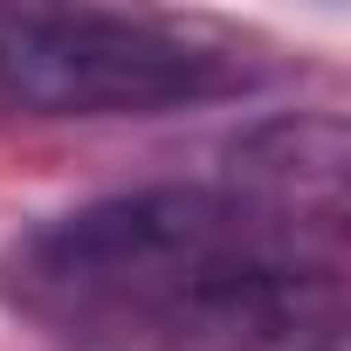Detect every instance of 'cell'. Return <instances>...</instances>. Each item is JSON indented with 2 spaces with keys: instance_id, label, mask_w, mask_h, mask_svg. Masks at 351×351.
<instances>
[{
  "instance_id": "1",
  "label": "cell",
  "mask_w": 351,
  "mask_h": 351,
  "mask_svg": "<svg viewBox=\"0 0 351 351\" xmlns=\"http://www.w3.org/2000/svg\"><path fill=\"white\" fill-rule=\"evenodd\" d=\"M0 303L56 351H337L344 241L234 186H138L28 228Z\"/></svg>"
},
{
  "instance_id": "2",
  "label": "cell",
  "mask_w": 351,
  "mask_h": 351,
  "mask_svg": "<svg viewBox=\"0 0 351 351\" xmlns=\"http://www.w3.org/2000/svg\"><path fill=\"white\" fill-rule=\"evenodd\" d=\"M262 62L180 14L124 8H0V97L42 117H152L234 97Z\"/></svg>"
},
{
  "instance_id": "3",
  "label": "cell",
  "mask_w": 351,
  "mask_h": 351,
  "mask_svg": "<svg viewBox=\"0 0 351 351\" xmlns=\"http://www.w3.org/2000/svg\"><path fill=\"white\" fill-rule=\"evenodd\" d=\"M344 165H351V145L337 117H276L228 152L221 186H234L241 200H255L289 228L344 241Z\"/></svg>"
}]
</instances>
